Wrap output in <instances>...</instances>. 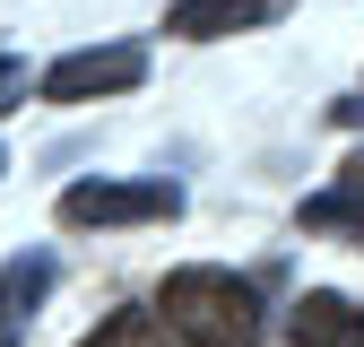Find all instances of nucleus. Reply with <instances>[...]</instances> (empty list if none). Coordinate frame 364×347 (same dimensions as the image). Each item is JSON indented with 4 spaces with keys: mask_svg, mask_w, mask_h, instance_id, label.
Segmentation results:
<instances>
[{
    "mask_svg": "<svg viewBox=\"0 0 364 347\" xmlns=\"http://www.w3.org/2000/svg\"><path fill=\"white\" fill-rule=\"evenodd\" d=\"M156 313L182 347H260V295L235 269H173Z\"/></svg>",
    "mask_w": 364,
    "mask_h": 347,
    "instance_id": "f257e3e1",
    "label": "nucleus"
},
{
    "mask_svg": "<svg viewBox=\"0 0 364 347\" xmlns=\"http://www.w3.org/2000/svg\"><path fill=\"white\" fill-rule=\"evenodd\" d=\"M182 217V183H70L61 191V226H165Z\"/></svg>",
    "mask_w": 364,
    "mask_h": 347,
    "instance_id": "f03ea898",
    "label": "nucleus"
},
{
    "mask_svg": "<svg viewBox=\"0 0 364 347\" xmlns=\"http://www.w3.org/2000/svg\"><path fill=\"white\" fill-rule=\"evenodd\" d=\"M148 78V53L139 43H78L43 70V105H96V96H130Z\"/></svg>",
    "mask_w": 364,
    "mask_h": 347,
    "instance_id": "7ed1b4c3",
    "label": "nucleus"
},
{
    "mask_svg": "<svg viewBox=\"0 0 364 347\" xmlns=\"http://www.w3.org/2000/svg\"><path fill=\"white\" fill-rule=\"evenodd\" d=\"M295 0H173L165 9V35L182 43H217V35H252V26H278Z\"/></svg>",
    "mask_w": 364,
    "mask_h": 347,
    "instance_id": "20e7f679",
    "label": "nucleus"
},
{
    "mask_svg": "<svg viewBox=\"0 0 364 347\" xmlns=\"http://www.w3.org/2000/svg\"><path fill=\"white\" fill-rule=\"evenodd\" d=\"M43 295H53V252H18V260H0V347L26 338V321H35Z\"/></svg>",
    "mask_w": 364,
    "mask_h": 347,
    "instance_id": "39448f33",
    "label": "nucleus"
},
{
    "mask_svg": "<svg viewBox=\"0 0 364 347\" xmlns=\"http://www.w3.org/2000/svg\"><path fill=\"white\" fill-rule=\"evenodd\" d=\"M295 347H364V313H355L338 287H312L295 304Z\"/></svg>",
    "mask_w": 364,
    "mask_h": 347,
    "instance_id": "423d86ee",
    "label": "nucleus"
},
{
    "mask_svg": "<svg viewBox=\"0 0 364 347\" xmlns=\"http://www.w3.org/2000/svg\"><path fill=\"white\" fill-rule=\"evenodd\" d=\"M165 338H173V330H165V313H148V304H122V313H105L78 347H165Z\"/></svg>",
    "mask_w": 364,
    "mask_h": 347,
    "instance_id": "0eeeda50",
    "label": "nucleus"
},
{
    "mask_svg": "<svg viewBox=\"0 0 364 347\" xmlns=\"http://www.w3.org/2000/svg\"><path fill=\"white\" fill-rule=\"evenodd\" d=\"M304 226H330V235H355L364 243V183H330L304 200Z\"/></svg>",
    "mask_w": 364,
    "mask_h": 347,
    "instance_id": "6e6552de",
    "label": "nucleus"
},
{
    "mask_svg": "<svg viewBox=\"0 0 364 347\" xmlns=\"http://www.w3.org/2000/svg\"><path fill=\"white\" fill-rule=\"evenodd\" d=\"M18 105H26V61L0 53V113H18Z\"/></svg>",
    "mask_w": 364,
    "mask_h": 347,
    "instance_id": "1a4fd4ad",
    "label": "nucleus"
},
{
    "mask_svg": "<svg viewBox=\"0 0 364 347\" xmlns=\"http://www.w3.org/2000/svg\"><path fill=\"white\" fill-rule=\"evenodd\" d=\"M338 183H364V156H347V165H338Z\"/></svg>",
    "mask_w": 364,
    "mask_h": 347,
    "instance_id": "9d476101",
    "label": "nucleus"
},
{
    "mask_svg": "<svg viewBox=\"0 0 364 347\" xmlns=\"http://www.w3.org/2000/svg\"><path fill=\"white\" fill-rule=\"evenodd\" d=\"M0 174H9V156H0Z\"/></svg>",
    "mask_w": 364,
    "mask_h": 347,
    "instance_id": "9b49d317",
    "label": "nucleus"
}]
</instances>
